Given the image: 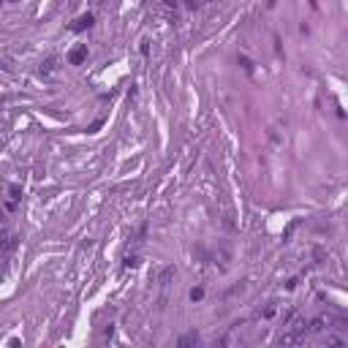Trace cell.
I'll use <instances>...</instances> for the list:
<instances>
[{"label":"cell","instance_id":"277c9868","mask_svg":"<svg viewBox=\"0 0 348 348\" xmlns=\"http://www.w3.org/2000/svg\"><path fill=\"white\" fill-rule=\"evenodd\" d=\"M90 25H93V16L87 14V16H79L76 25H71V30H84V28H90Z\"/></svg>","mask_w":348,"mask_h":348},{"label":"cell","instance_id":"7a4b0ae2","mask_svg":"<svg viewBox=\"0 0 348 348\" xmlns=\"http://www.w3.org/2000/svg\"><path fill=\"white\" fill-rule=\"evenodd\" d=\"M16 242H19V237H16L14 231H6V229H0V269H3L8 264V258L14 256V250H16Z\"/></svg>","mask_w":348,"mask_h":348},{"label":"cell","instance_id":"5b68a950","mask_svg":"<svg viewBox=\"0 0 348 348\" xmlns=\"http://www.w3.org/2000/svg\"><path fill=\"white\" fill-rule=\"evenodd\" d=\"M190 299H193V302H202V299H204V289H202V286L190 289Z\"/></svg>","mask_w":348,"mask_h":348},{"label":"cell","instance_id":"6da1fadb","mask_svg":"<svg viewBox=\"0 0 348 348\" xmlns=\"http://www.w3.org/2000/svg\"><path fill=\"white\" fill-rule=\"evenodd\" d=\"M19 204H22V188L14 185V182L3 185V190H0V212L14 215L16 210H19Z\"/></svg>","mask_w":348,"mask_h":348},{"label":"cell","instance_id":"3957f363","mask_svg":"<svg viewBox=\"0 0 348 348\" xmlns=\"http://www.w3.org/2000/svg\"><path fill=\"white\" fill-rule=\"evenodd\" d=\"M84 60H87V44H79V47H74L68 52V63L71 66H82Z\"/></svg>","mask_w":348,"mask_h":348}]
</instances>
